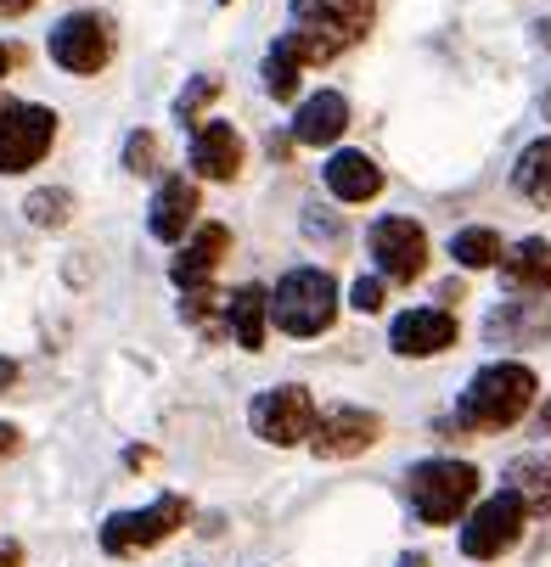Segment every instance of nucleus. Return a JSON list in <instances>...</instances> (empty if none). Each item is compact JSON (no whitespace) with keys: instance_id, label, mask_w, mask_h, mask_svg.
Instances as JSON below:
<instances>
[{"instance_id":"23","label":"nucleus","mask_w":551,"mask_h":567,"mask_svg":"<svg viewBox=\"0 0 551 567\" xmlns=\"http://www.w3.org/2000/svg\"><path fill=\"white\" fill-rule=\"evenodd\" d=\"M259 73H265V91H271L276 102H293V96H298V73H304V68L282 51V40L271 45V56H265V68H259Z\"/></svg>"},{"instance_id":"28","label":"nucleus","mask_w":551,"mask_h":567,"mask_svg":"<svg viewBox=\"0 0 551 567\" xmlns=\"http://www.w3.org/2000/svg\"><path fill=\"white\" fill-rule=\"evenodd\" d=\"M18 561H23V550H18V545H0V567H18Z\"/></svg>"},{"instance_id":"22","label":"nucleus","mask_w":551,"mask_h":567,"mask_svg":"<svg viewBox=\"0 0 551 567\" xmlns=\"http://www.w3.org/2000/svg\"><path fill=\"white\" fill-rule=\"evenodd\" d=\"M512 181H518V192H523L529 203L551 208V135H545V141H534V146H523Z\"/></svg>"},{"instance_id":"20","label":"nucleus","mask_w":551,"mask_h":567,"mask_svg":"<svg viewBox=\"0 0 551 567\" xmlns=\"http://www.w3.org/2000/svg\"><path fill=\"white\" fill-rule=\"evenodd\" d=\"M507 489L523 501V512H540L551 517V455L545 450H529L507 466Z\"/></svg>"},{"instance_id":"27","label":"nucleus","mask_w":551,"mask_h":567,"mask_svg":"<svg viewBox=\"0 0 551 567\" xmlns=\"http://www.w3.org/2000/svg\"><path fill=\"white\" fill-rule=\"evenodd\" d=\"M349 303H355L360 315H377V309H382V276H360L355 292H349Z\"/></svg>"},{"instance_id":"33","label":"nucleus","mask_w":551,"mask_h":567,"mask_svg":"<svg viewBox=\"0 0 551 567\" xmlns=\"http://www.w3.org/2000/svg\"><path fill=\"white\" fill-rule=\"evenodd\" d=\"M534 34H540V45H545V51H551V18H545V23H540V29H534Z\"/></svg>"},{"instance_id":"25","label":"nucleus","mask_w":551,"mask_h":567,"mask_svg":"<svg viewBox=\"0 0 551 567\" xmlns=\"http://www.w3.org/2000/svg\"><path fill=\"white\" fill-rule=\"evenodd\" d=\"M214 96H220V79H208V73L192 79V85L181 91V102H175V118H181V124H197V113H203Z\"/></svg>"},{"instance_id":"7","label":"nucleus","mask_w":551,"mask_h":567,"mask_svg":"<svg viewBox=\"0 0 551 567\" xmlns=\"http://www.w3.org/2000/svg\"><path fill=\"white\" fill-rule=\"evenodd\" d=\"M366 241H371V259H377L382 281H417L428 270V230L406 214H382L366 230Z\"/></svg>"},{"instance_id":"35","label":"nucleus","mask_w":551,"mask_h":567,"mask_svg":"<svg viewBox=\"0 0 551 567\" xmlns=\"http://www.w3.org/2000/svg\"><path fill=\"white\" fill-rule=\"evenodd\" d=\"M545 433H551V404H545Z\"/></svg>"},{"instance_id":"18","label":"nucleus","mask_w":551,"mask_h":567,"mask_svg":"<svg viewBox=\"0 0 551 567\" xmlns=\"http://www.w3.org/2000/svg\"><path fill=\"white\" fill-rule=\"evenodd\" d=\"M327 192L338 203H371L382 192V169H377V157L366 152H333L327 157Z\"/></svg>"},{"instance_id":"8","label":"nucleus","mask_w":551,"mask_h":567,"mask_svg":"<svg viewBox=\"0 0 551 567\" xmlns=\"http://www.w3.org/2000/svg\"><path fill=\"white\" fill-rule=\"evenodd\" d=\"M45 51H51V62L68 68V73H96V68H108V56H113V29H108V18H96V12H68V18L51 29Z\"/></svg>"},{"instance_id":"16","label":"nucleus","mask_w":551,"mask_h":567,"mask_svg":"<svg viewBox=\"0 0 551 567\" xmlns=\"http://www.w3.org/2000/svg\"><path fill=\"white\" fill-rule=\"evenodd\" d=\"M501 281L512 292H551V241L545 236H523L518 248L501 254Z\"/></svg>"},{"instance_id":"3","label":"nucleus","mask_w":551,"mask_h":567,"mask_svg":"<svg viewBox=\"0 0 551 567\" xmlns=\"http://www.w3.org/2000/svg\"><path fill=\"white\" fill-rule=\"evenodd\" d=\"M406 489H411V506L422 523L445 528L467 512V501L479 495V472H472L467 461H417L411 477H406Z\"/></svg>"},{"instance_id":"34","label":"nucleus","mask_w":551,"mask_h":567,"mask_svg":"<svg viewBox=\"0 0 551 567\" xmlns=\"http://www.w3.org/2000/svg\"><path fill=\"white\" fill-rule=\"evenodd\" d=\"M7 68H12V51H7V45H0V79H7Z\"/></svg>"},{"instance_id":"29","label":"nucleus","mask_w":551,"mask_h":567,"mask_svg":"<svg viewBox=\"0 0 551 567\" xmlns=\"http://www.w3.org/2000/svg\"><path fill=\"white\" fill-rule=\"evenodd\" d=\"M34 7V0H0V12H7V18H18V12H29Z\"/></svg>"},{"instance_id":"37","label":"nucleus","mask_w":551,"mask_h":567,"mask_svg":"<svg viewBox=\"0 0 551 567\" xmlns=\"http://www.w3.org/2000/svg\"><path fill=\"white\" fill-rule=\"evenodd\" d=\"M225 7H231V0H225Z\"/></svg>"},{"instance_id":"21","label":"nucleus","mask_w":551,"mask_h":567,"mask_svg":"<svg viewBox=\"0 0 551 567\" xmlns=\"http://www.w3.org/2000/svg\"><path fill=\"white\" fill-rule=\"evenodd\" d=\"M501 236L490 230V225H467V230H456L450 236V259L461 265V270H490V265H501Z\"/></svg>"},{"instance_id":"17","label":"nucleus","mask_w":551,"mask_h":567,"mask_svg":"<svg viewBox=\"0 0 551 567\" xmlns=\"http://www.w3.org/2000/svg\"><path fill=\"white\" fill-rule=\"evenodd\" d=\"M349 130V102L338 91H322V96H309L293 118V141L298 146H333L338 135Z\"/></svg>"},{"instance_id":"12","label":"nucleus","mask_w":551,"mask_h":567,"mask_svg":"<svg viewBox=\"0 0 551 567\" xmlns=\"http://www.w3.org/2000/svg\"><path fill=\"white\" fill-rule=\"evenodd\" d=\"M293 29H322L338 45H355L371 29V0H293Z\"/></svg>"},{"instance_id":"4","label":"nucleus","mask_w":551,"mask_h":567,"mask_svg":"<svg viewBox=\"0 0 551 567\" xmlns=\"http://www.w3.org/2000/svg\"><path fill=\"white\" fill-rule=\"evenodd\" d=\"M57 141V113L40 102H7L0 107V175H23Z\"/></svg>"},{"instance_id":"26","label":"nucleus","mask_w":551,"mask_h":567,"mask_svg":"<svg viewBox=\"0 0 551 567\" xmlns=\"http://www.w3.org/2000/svg\"><path fill=\"white\" fill-rule=\"evenodd\" d=\"M124 169H135V175H157V135H130L124 141Z\"/></svg>"},{"instance_id":"6","label":"nucleus","mask_w":551,"mask_h":567,"mask_svg":"<svg viewBox=\"0 0 551 567\" xmlns=\"http://www.w3.org/2000/svg\"><path fill=\"white\" fill-rule=\"evenodd\" d=\"M186 517H192V506H186L181 495H157L146 512H119V517H108V523H102V545H108L113 556L152 550V545H164L175 528H186Z\"/></svg>"},{"instance_id":"11","label":"nucleus","mask_w":551,"mask_h":567,"mask_svg":"<svg viewBox=\"0 0 551 567\" xmlns=\"http://www.w3.org/2000/svg\"><path fill=\"white\" fill-rule=\"evenodd\" d=\"M450 343H456V315H450V309H406V315L388 327V349L406 354V360L445 354Z\"/></svg>"},{"instance_id":"24","label":"nucleus","mask_w":551,"mask_h":567,"mask_svg":"<svg viewBox=\"0 0 551 567\" xmlns=\"http://www.w3.org/2000/svg\"><path fill=\"white\" fill-rule=\"evenodd\" d=\"M23 214H29L40 230H57V225H68V214H73V197H68V192H34V197L23 203Z\"/></svg>"},{"instance_id":"36","label":"nucleus","mask_w":551,"mask_h":567,"mask_svg":"<svg viewBox=\"0 0 551 567\" xmlns=\"http://www.w3.org/2000/svg\"><path fill=\"white\" fill-rule=\"evenodd\" d=\"M545 118H551V91H545Z\"/></svg>"},{"instance_id":"10","label":"nucleus","mask_w":551,"mask_h":567,"mask_svg":"<svg viewBox=\"0 0 551 567\" xmlns=\"http://www.w3.org/2000/svg\"><path fill=\"white\" fill-rule=\"evenodd\" d=\"M377 433H382V416L377 411H360V404H333V411L315 416L309 444H315V455H327V461H349V455L371 450Z\"/></svg>"},{"instance_id":"32","label":"nucleus","mask_w":551,"mask_h":567,"mask_svg":"<svg viewBox=\"0 0 551 567\" xmlns=\"http://www.w3.org/2000/svg\"><path fill=\"white\" fill-rule=\"evenodd\" d=\"M400 567H428V556H422V550H411V556H400Z\"/></svg>"},{"instance_id":"5","label":"nucleus","mask_w":551,"mask_h":567,"mask_svg":"<svg viewBox=\"0 0 551 567\" xmlns=\"http://www.w3.org/2000/svg\"><path fill=\"white\" fill-rule=\"evenodd\" d=\"M315 399H309V388H298V382H282V388H265L254 404H248V422H254V433L265 439V444H276V450H287V444H304L309 433H315Z\"/></svg>"},{"instance_id":"13","label":"nucleus","mask_w":551,"mask_h":567,"mask_svg":"<svg viewBox=\"0 0 551 567\" xmlns=\"http://www.w3.org/2000/svg\"><path fill=\"white\" fill-rule=\"evenodd\" d=\"M192 169L203 181H236V169H243V135L225 118H203L192 130Z\"/></svg>"},{"instance_id":"30","label":"nucleus","mask_w":551,"mask_h":567,"mask_svg":"<svg viewBox=\"0 0 551 567\" xmlns=\"http://www.w3.org/2000/svg\"><path fill=\"white\" fill-rule=\"evenodd\" d=\"M12 382H18V365H12V360H0V388H12Z\"/></svg>"},{"instance_id":"15","label":"nucleus","mask_w":551,"mask_h":567,"mask_svg":"<svg viewBox=\"0 0 551 567\" xmlns=\"http://www.w3.org/2000/svg\"><path fill=\"white\" fill-rule=\"evenodd\" d=\"M225 254H231V230H225V225H203L186 248H181V259L170 265V276H175L186 292H197V287H208V276L220 270Z\"/></svg>"},{"instance_id":"9","label":"nucleus","mask_w":551,"mask_h":567,"mask_svg":"<svg viewBox=\"0 0 551 567\" xmlns=\"http://www.w3.org/2000/svg\"><path fill=\"white\" fill-rule=\"evenodd\" d=\"M523 501L512 495V489H501V495H490L479 512L467 517V528H461V550L472 556V561H490V556H501V550H512L518 545V534H523Z\"/></svg>"},{"instance_id":"31","label":"nucleus","mask_w":551,"mask_h":567,"mask_svg":"<svg viewBox=\"0 0 551 567\" xmlns=\"http://www.w3.org/2000/svg\"><path fill=\"white\" fill-rule=\"evenodd\" d=\"M12 444H18V433H12V427H7V422H0V455H7V450H12Z\"/></svg>"},{"instance_id":"1","label":"nucleus","mask_w":551,"mask_h":567,"mask_svg":"<svg viewBox=\"0 0 551 567\" xmlns=\"http://www.w3.org/2000/svg\"><path fill=\"white\" fill-rule=\"evenodd\" d=\"M534 371L518 365V360H496L484 365L479 377L467 382L461 404H456V427H472V433H501L512 427L529 404H534Z\"/></svg>"},{"instance_id":"14","label":"nucleus","mask_w":551,"mask_h":567,"mask_svg":"<svg viewBox=\"0 0 551 567\" xmlns=\"http://www.w3.org/2000/svg\"><path fill=\"white\" fill-rule=\"evenodd\" d=\"M192 219H197V186H192L186 175H175V181L157 186V197H152V208H146V230H152L157 241H181V236L192 230Z\"/></svg>"},{"instance_id":"19","label":"nucleus","mask_w":551,"mask_h":567,"mask_svg":"<svg viewBox=\"0 0 551 567\" xmlns=\"http://www.w3.org/2000/svg\"><path fill=\"white\" fill-rule=\"evenodd\" d=\"M225 320H231V332H236V343H243L248 354H259L265 349V320H271V292L265 287H236L231 298H225Z\"/></svg>"},{"instance_id":"2","label":"nucleus","mask_w":551,"mask_h":567,"mask_svg":"<svg viewBox=\"0 0 551 567\" xmlns=\"http://www.w3.org/2000/svg\"><path fill=\"white\" fill-rule=\"evenodd\" d=\"M271 320L287 338H315L338 320V281L327 270H293L271 292Z\"/></svg>"}]
</instances>
